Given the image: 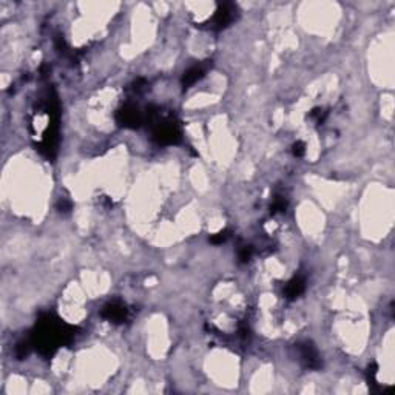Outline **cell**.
<instances>
[{
    "label": "cell",
    "instance_id": "obj_5",
    "mask_svg": "<svg viewBox=\"0 0 395 395\" xmlns=\"http://www.w3.org/2000/svg\"><path fill=\"white\" fill-rule=\"evenodd\" d=\"M204 73H205V68L202 65H195L184 74V77H182V83H184V86H190V85L196 83L204 76Z\"/></svg>",
    "mask_w": 395,
    "mask_h": 395
},
{
    "label": "cell",
    "instance_id": "obj_4",
    "mask_svg": "<svg viewBox=\"0 0 395 395\" xmlns=\"http://www.w3.org/2000/svg\"><path fill=\"white\" fill-rule=\"evenodd\" d=\"M301 357L308 363L309 368H318L320 366V360H318V354L314 349L312 344L306 343L304 346H301Z\"/></svg>",
    "mask_w": 395,
    "mask_h": 395
},
{
    "label": "cell",
    "instance_id": "obj_6",
    "mask_svg": "<svg viewBox=\"0 0 395 395\" xmlns=\"http://www.w3.org/2000/svg\"><path fill=\"white\" fill-rule=\"evenodd\" d=\"M302 290H304V280H302L301 277H295L286 286V296L287 298H296L299 293H302Z\"/></svg>",
    "mask_w": 395,
    "mask_h": 395
},
{
    "label": "cell",
    "instance_id": "obj_2",
    "mask_svg": "<svg viewBox=\"0 0 395 395\" xmlns=\"http://www.w3.org/2000/svg\"><path fill=\"white\" fill-rule=\"evenodd\" d=\"M127 314H128L127 308L122 304V302H117V301L110 302V304H107L102 311V315L113 323H122L127 318Z\"/></svg>",
    "mask_w": 395,
    "mask_h": 395
},
{
    "label": "cell",
    "instance_id": "obj_7",
    "mask_svg": "<svg viewBox=\"0 0 395 395\" xmlns=\"http://www.w3.org/2000/svg\"><path fill=\"white\" fill-rule=\"evenodd\" d=\"M227 238H229V232H227V230H224V232H220V233L213 235V236L210 238V241L213 242V244H221V242H224Z\"/></svg>",
    "mask_w": 395,
    "mask_h": 395
},
{
    "label": "cell",
    "instance_id": "obj_1",
    "mask_svg": "<svg viewBox=\"0 0 395 395\" xmlns=\"http://www.w3.org/2000/svg\"><path fill=\"white\" fill-rule=\"evenodd\" d=\"M155 138L161 144H176L181 138L179 128L176 124H173L171 120H162L156 125L155 130Z\"/></svg>",
    "mask_w": 395,
    "mask_h": 395
},
{
    "label": "cell",
    "instance_id": "obj_3",
    "mask_svg": "<svg viewBox=\"0 0 395 395\" xmlns=\"http://www.w3.org/2000/svg\"><path fill=\"white\" fill-rule=\"evenodd\" d=\"M117 120L119 124H122L124 127H136L138 124H141L142 116L138 111V108L135 107H125L124 110H120L117 114Z\"/></svg>",
    "mask_w": 395,
    "mask_h": 395
},
{
    "label": "cell",
    "instance_id": "obj_8",
    "mask_svg": "<svg viewBox=\"0 0 395 395\" xmlns=\"http://www.w3.org/2000/svg\"><path fill=\"white\" fill-rule=\"evenodd\" d=\"M304 144L302 142H296L295 145H293V155L296 156V158H299V156H302L304 155Z\"/></svg>",
    "mask_w": 395,
    "mask_h": 395
}]
</instances>
